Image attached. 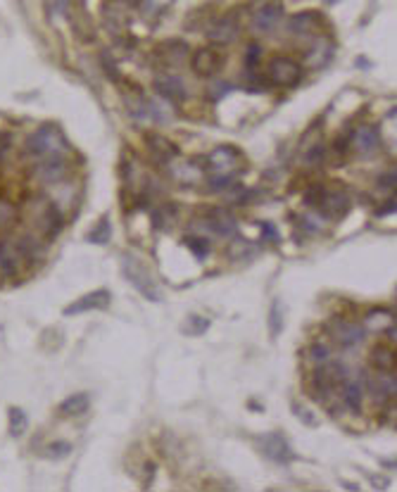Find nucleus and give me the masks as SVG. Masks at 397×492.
Segmentation results:
<instances>
[{"label": "nucleus", "mask_w": 397, "mask_h": 492, "mask_svg": "<svg viewBox=\"0 0 397 492\" xmlns=\"http://www.w3.org/2000/svg\"><path fill=\"white\" fill-rule=\"evenodd\" d=\"M90 406V397L86 393H77V395H69L67 400L60 404V411L67 416H79L84 414L86 409Z\"/></svg>", "instance_id": "393cba45"}, {"label": "nucleus", "mask_w": 397, "mask_h": 492, "mask_svg": "<svg viewBox=\"0 0 397 492\" xmlns=\"http://www.w3.org/2000/svg\"><path fill=\"white\" fill-rule=\"evenodd\" d=\"M238 179V171H229V174H207V186L212 193H222L231 188Z\"/></svg>", "instance_id": "c85d7f7f"}, {"label": "nucleus", "mask_w": 397, "mask_h": 492, "mask_svg": "<svg viewBox=\"0 0 397 492\" xmlns=\"http://www.w3.org/2000/svg\"><path fill=\"white\" fill-rule=\"evenodd\" d=\"M50 3H52V10H55V12H62L64 5H67V0H50Z\"/></svg>", "instance_id": "3c124183"}, {"label": "nucleus", "mask_w": 397, "mask_h": 492, "mask_svg": "<svg viewBox=\"0 0 397 492\" xmlns=\"http://www.w3.org/2000/svg\"><path fill=\"white\" fill-rule=\"evenodd\" d=\"M103 69L107 72V77H110V79H115V81H117V79H119V67H117L115 57L107 55V52L103 55Z\"/></svg>", "instance_id": "37998d69"}, {"label": "nucleus", "mask_w": 397, "mask_h": 492, "mask_svg": "<svg viewBox=\"0 0 397 492\" xmlns=\"http://www.w3.org/2000/svg\"><path fill=\"white\" fill-rule=\"evenodd\" d=\"M69 452H72V445H69V442H52V445L48 447V454H50L52 459L69 457Z\"/></svg>", "instance_id": "a19ab883"}, {"label": "nucleus", "mask_w": 397, "mask_h": 492, "mask_svg": "<svg viewBox=\"0 0 397 492\" xmlns=\"http://www.w3.org/2000/svg\"><path fill=\"white\" fill-rule=\"evenodd\" d=\"M24 431H26V414L19 406H12V409H10V433H12L14 437H19Z\"/></svg>", "instance_id": "e433bc0d"}, {"label": "nucleus", "mask_w": 397, "mask_h": 492, "mask_svg": "<svg viewBox=\"0 0 397 492\" xmlns=\"http://www.w3.org/2000/svg\"><path fill=\"white\" fill-rule=\"evenodd\" d=\"M338 393L342 397V404L350 411H359L364 402V376H345L338 385Z\"/></svg>", "instance_id": "ddd939ff"}, {"label": "nucleus", "mask_w": 397, "mask_h": 492, "mask_svg": "<svg viewBox=\"0 0 397 492\" xmlns=\"http://www.w3.org/2000/svg\"><path fill=\"white\" fill-rule=\"evenodd\" d=\"M176 219H179V210H176V205H159L157 210L153 212V226L157 228V231H171L176 224Z\"/></svg>", "instance_id": "5701e85b"}, {"label": "nucleus", "mask_w": 397, "mask_h": 492, "mask_svg": "<svg viewBox=\"0 0 397 492\" xmlns=\"http://www.w3.org/2000/svg\"><path fill=\"white\" fill-rule=\"evenodd\" d=\"M184 245L197 257V259H205L209 255V243H207V238H202V235H193V233L184 235Z\"/></svg>", "instance_id": "7c9ffc66"}, {"label": "nucleus", "mask_w": 397, "mask_h": 492, "mask_svg": "<svg viewBox=\"0 0 397 492\" xmlns=\"http://www.w3.org/2000/svg\"><path fill=\"white\" fill-rule=\"evenodd\" d=\"M143 141H146V148L150 150V155L157 157L159 164H164V167H167L171 159L179 157V146H176L174 141H169L167 136H162V133H146Z\"/></svg>", "instance_id": "4468645a"}, {"label": "nucleus", "mask_w": 397, "mask_h": 492, "mask_svg": "<svg viewBox=\"0 0 397 492\" xmlns=\"http://www.w3.org/2000/svg\"><path fill=\"white\" fill-rule=\"evenodd\" d=\"M395 390H397V383H395V371L390 373H383V371H376V376L369 378V393L376 402H390L395 400Z\"/></svg>", "instance_id": "a211bd4d"}, {"label": "nucleus", "mask_w": 397, "mask_h": 492, "mask_svg": "<svg viewBox=\"0 0 397 492\" xmlns=\"http://www.w3.org/2000/svg\"><path fill=\"white\" fill-rule=\"evenodd\" d=\"M240 152L233 146H222L214 148L205 157L207 174H229V171H238Z\"/></svg>", "instance_id": "0eeeda50"}, {"label": "nucleus", "mask_w": 397, "mask_h": 492, "mask_svg": "<svg viewBox=\"0 0 397 492\" xmlns=\"http://www.w3.org/2000/svg\"><path fill=\"white\" fill-rule=\"evenodd\" d=\"M110 235H112L110 219H100V222L95 224L93 231L86 235V240H88V243H93V245H105L107 240H110Z\"/></svg>", "instance_id": "2f4dec72"}, {"label": "nucleus", "mask_w": 397, "mask_h": 492, "mask_svg": "<svg viewBox=\"0 0 397 492\" xmlns=\"http://www.w3.org/2000/svg\"><path fill=\"white\" fill-rule=\"evenodd\" d=\"M202 224H205L209 231L222 235V238H231V235L235 233V228H238L233 214L229 210H222V207H207L205 217H202Z\"/></svg>", "instance_id": "9b49d317"}, {"label": "nucleus", "mask_w": 397, "mask_h": 492, "mask_svg": "<svg viewBox=\"0 0 397 492\" xmlns=\"http://www.w3.org/2000/svg\"><path fill=\"white\" fill-rule=\"evenodd\" d=\"M260 57H262V48L257 43H250L248 50H245V67L248 69H255L260 64Z\"/></svg>", "instance_id": "ea45409f"}, {"label": "nucleus", "mask_w": 397, "mask_h": 492, "mask_svg": "<svg viewBox=\"0 0 397 492\" xmlns=\"http://www.w3.org/2000/svg\"><path fill=\"white\" fill-rule=\"evenodd\" d=\"M238 34H240V21H238V12H235V10L233 12H226L224 17H219L207 31L209 41H212L214 46H229V43H233L238 39Z\"/></svg>", "instance_id": "6e6552de"}, {"label": "nucleus", "mask_w": 397, "mask_h": 492, "mask_svg": "<svg viewBox=\"0 0 397 492\" xmlns=\"http://www.w3.org/2000/svg\"><path fill=\"white\" fill-rule=\"evenodd\" d=\"M67 174H69V167H67L64 155H50V157L46 159H39V164H36L34 169V179L46 186L60 184V181L67 179Z\"/></svg>", "instance_id": "423d86ee"}, {"label": "nucleus", "mask_w": 397, "mask_h": 492, "mask_svg": "<svg viewBox=\"0 0 397 492\" xmlns=\"http://www.w3.org/2000/svg\"><path fill=\"white\" fill-rule=\"evenodd\" d=\"M231 90H233V83H229V81H222V79H217L212 86L207 88V95H209V100L212 103H217V100H222L224 95H229Z\"/></svg>", "instance_id": "4c0bfd02"}, {"label": "nucleus", "mask_w": 397, "mask_h": 492, "mask_svg": "<svg viewBox=\"0 0 397 492\" xmlns=\"http://www.w3.org/2000/svg\"><path fill=\"white\" fill-rule=\"evenodd\" d=\"M19 217V210L10 197L0 195V228H10Z\"/></svg>", "instance_id": "cd10ccee"}, {"label": "nucleus", "mask_w": 397, "mask_h": 492, "mask_svg": "<svg viewBox=\"0 0 397 492\" xmlns=\"http://www.w3.org/2000/svg\"><path fill=\"white\" fill-rule=\"evenodd\" d=\"M122 274H124L126 281L131 283L143 297L150 299V302H159V299H162L157 281H155L153 274L146 269V264H143L138 257H133V255L122 257Z\"/></svg>", "instance_id": "f257e3e1"}, {"label": "nucleus", "mask_w": 397, "mask_h": 492, "mask_svg": "<svg viewBox=\"0 0 397 492\" xmlns=\"http://www.w3.org/2000/svg\"><path fill=\"white\" fill-rule=\"evenodd\" d=\"M283 331V312H281V302H273L269 309V335L273 340L278 338V333Z\"/></svg>", "instance_id": "f704fd0d"}, {"label": "nucleus", "mask_w": 397, "mask_h": 492, "mask_svg": "<svg viewBox=\"0 0 397 492\" xmlns=\"http://www.w3.org/2000/svg\"><path fill=\"white\" fill-rule=\"evenodd\" d=\"M207 328H209V321L205 317L191 314V317L184 321V326H181V333H186V335H202Z\"/></svg>", "instance_id": "473e14b6"}, {"label": "nucleus", "mask_w": 397, "mask_h": 492, "mask_svg": "<svg viewBox=\"0 0 397 492\" xmlns=\"http://www.w3.org/2000/svg\"><path fill=\"white\" fill-rule=\"evenodd\" d=\"M162 52H167V57H162V60L179 64L181 57H186V52H188V46L184 41H169L167 46H162Z\"/></svg>", "instance_id": "72a5a7b5"}, {"label": "nucleus", "mask_w": 397, "mask_h": 492, "mask_svg": "<svg viewBox=\"0 0 397 492\" xmlns=\"http://www.w3.org/2000/svg\"><path fill=\"white\" fill-rule=\"evenodd\" d=\"M331 355H333L331 345H326V342H321V340H314L312 345H309V350H307V357H309V362H312L314 366H321V364L331 362Z\"/></svg>", "instance_id": "c756f323"}, {"label": "nucleus", "mask_w": 397, "mask_h": 492, "mask_svg": "<svg viewBox=\"0 0 397 492\" xmlns=\"http://www.w3.org/2000/svg\"><path fill=\"white\" fill-rule=\"evenodd\" d=\"M326 333L329 338L336 342L338 347L342 350H355L364 342L367 338V328L364 324H357L355 319H347V317H333L326 324Z\"/></svg>", "instance_id": "7ed1b4c3"}, {"label": "nucleus", "mask_w": 397, "mask_h": 492, "mask_svg": "<svg viewBox=\"0 0 397 492\" xmlns=\"http://www.w3.org/2000/svg\"><path fill=\"white\" fill-rule=\"evenodd\" d=\"M269 79L262 77V74H255L252 69H248V74H245V81H243V88L245 90H252V93H260V90H267L269 88Z\"/></svg>", "instance_id": "c9c22d12"}, {"label": "nucleus", "mask_w": 397, "mask_h": 492, "mask_svg": "<svg viewBox=\"0 0 397 492\" xmlns=\"http://www.w3.org/2000/svg\"><path fill=\"white\" fill-rule=\"evenodd\" d=\"M21 255L17 250V245H14V240L10 238H0V271H3L5 276H14L19 271L21 266Z\"/></svg>", "instance_id": "aec40b11"}, {"label": "nucleus", "mask_w": 397, "mask_h": 492, "mask_svg": "<svg viewBox=\"0 0 397 492\" xmlns=\"http://www.w3.org/2000/svg\"><path fill=\"white\" fill-rule=\"evenodd\" d=\"M283 17V8L281 3L271 0V3H264L255 14H252V29L260 31V34H269L278 26V21Z\"/></svg>", "instance_id": "dca6fc26"}, {"label": "nucleus", "mask_w": 397, "mask_h": 492, "mask_svg": "<svg viewBox=\"0 0 397 492\" xmlns=\"http://www.w3.org/2000/svg\"><path fill=\"white\" fill-rule=\"evenodd\" d=\"M364 328H374V331H385L390 324H395V314L390 309H374L371 314L364 321Z\"/></svg>", "instance_id": "bb28decb"}, {"label": "nucleus", "mask_w": 397, "mask_h": 492, "mask_svg": "<svg viewBox=\"0 0 397 492\" xmlns=\"http://www.w3.org/2000/svg\"><path fill=\"white\" fill-rule=\"evenodd\" d=\"M257 449L273 464H291L295 459L293 447L288 445V440L281 433H264V435H260L257 437Z\"/></svg>", "instance_id": "39448f33"}, {"label": "nucleus", "mask_w": 397, "mask_h": 492, "mask_svg": "<svg viewBox=\"0 0 397 492\" xmlns=\"http://www.w3.org/2000/svg\"><path fill=\"white\" fill-rule=\"evenodd\" d=\"M331 55H333V43H331L329 39H316V46H314V50L309 52V64H316V67H321V64H326L331 60Z\"/></svg>", "instance_id": "a878e982"}, {"label": "nucleus", "mask_w": 397, "mask_h": 492, "mask_svg": "<svg viewBox=\"0 0 397 492\" xmlns=\"http://www.w3.org/2000/svg\"><path fill=\"white\" fill-rule=\"evenodd\" d=\"M26 155L34 159H46L50 155H64V138L52 124H43L26 138Z\"/></svg>", "instance_id": "f03ea898"}, {"label": "nucleus", "mask_w": 397, "mask_h": 492, "mask_svg": "<svg viewBox=\"0 0 397 492\" xmlns=\"http://www.w3.org/2000/svg\"><path fill=\"white\" fill-rule=\"evenodd\" d=\"M319 210L324 217L329 219H342L347 212H350V195H347L342 188H326L324 195H321Z\"/></svg>", "instance_id": "1a4fd4ad"}, {"label": "nucleus", "mask_w": 397, "mask_h": 492, "mask_svg": "<svg viewBox=\"0 0 397 492\" xmlns=\"http://www.w3.org/2000/svg\"><path fill=\"white\" fill-rule=\"evenodd\" d=\"M369 362L376 371L390 373L395 371V350H390L388 345H376L369 355Z\"/></svg>", "instance_id": "4be33fe9"}, {"label": "nucleus", "mask_w": 397, "mask_h": 492, "mask_svg": "<svg viewBox=\"0 0 397 492\" xmlns=\"http://www.w3.org/2000/svg\"><path fill=\"white\" fill-rule=\"evenodd\" d=\"M155 90L164 100H186V95H188L184 81L179 77H174V74H162V77L155 79Z\"/></svg>", "instance_id": "6ab92c4d"}, {"label": "nucleus", "mask_w": 397, "mask_h": 492, "mask_svg": "<svg viewBox=\"0 0 397 492\" xmlns=\"http://www.w3.org/2000/svg\"><path fill=\"white\" fill-rule=\"evenodd\" d=\"M262 238L264 240H278V231L271 224H262Z\"/></svg>", "instance_id": "09e8293b"}, {"label": "nucleus", "mask_w": 397, "mask_h": 492, "mask_svg": "<svg viewBox=\"0 0 397 492\" xmlns=\"http://www.w3.org/2000/svg\"><path fill=\"white\" fill-rule=\"evenodd\" d=\"M321 24V17L316 12H300L288 19V31L298 36H309Z\"/></svg>", "instance_id": "412c9836"}, {"label": "nucleus", "mask_w": 397, "mask_h": 492, "mask_svg": "<svg viewBox=\"0 0 397 492\" xmlns=\"http://www.w3.org/2000/svg\"><path fill=\"white\" fill-rule=\"evenodd\" d=\"M350 146L357 148L362 155H371L376 152L378 146H380V133H378V126L374 124H362L355 128V133L350 136Z\"/></svg>", "instance_id": "f3484780"}, {"label": "nucleus", "mask_w": 397, "mask_h": 492, "mask_svg": "<svg viewBox=\"0 0 397 492\" xmlns=\"http://www.w3.org/2000/svg\"><path fill=\"white\" fill-rule=\"evenodd\" d=\"M390 212H395V195L390 197V200L385 202L383 207H380V210H378V217H383V214H390Z\"/></svg>", "instance_id": "8fccbe9b"}, {"label": "nucleus", "mask_w": 397, "mask_h": 492, "mask_svg": "<svg viewBox=\"0 0 397 492\" xmlns=\"http://www.w3.org/2000/svg\"><path fill=\"white\" fill-rule=\"evenodd\" d=\"M378 186L383 190H395V171H385V174L378 179Z\"/></svg>", "instance_id": "c03bdc74"}, {"label": "nucleus", "mask_w": 397, "mask_h": 492, "mask_svg": "<svg viewBox=\"0 0 397 492\" xmlns=\"http://www.w3.org/2000/svg\"><path fill=\"white\" fill-rule=\"evenodd\" d=\"M331 3H336V0H331Z\"/></svg>", "instance_id": "603ef678"}, {"label": "nucleus", "mask_w": 397, "mask_h": 492, "mask_svg": "<svg viewBox=\"0 0 397 492\" xmlns=\"http://www.w3.org/2000/svg\"><path fill=\"white\" fill-rule=\"evenodd\" d=\"M267 79L273 86H281V88H293L302 81V64H298L293 57L286 55H276L267 67Z\"/></svg>", "instance_id": "20e7f679"}, {"label": "nucleus", "mask_w": 397, "mask_h": 492, "mask_svg": "<svg viewBox=\"0 0 397 492\" xmlns=\"http://www.w3.org/2000/svg\"><path fill=\"white\" fill-rule=\"evenodd\" d=\"M10 148H12V141H10V136L0 131V159H5V155L10 152Z\"/></svg>", "instance_id": "de8ad7c7"}, {"label": "nucleus", "mask_w": 397, "mask_h": 492, "mask_svg": "<svg viewBox=\"0 0 397 492\" xmlns=\"http://www.w3.org/2000/svg\"><path fill=\"white\" fill-rule=\"evenodd\" d=\"M324 186H312L307 193H304V202H307L309 207H319L321 202V195H324Z\"/></svg>", "instance_id": "79ce46f5"}, {"label": "nucleus", "mask_w": 397, "mask_h": 492, "mask_svg": "<svg viewBox=\"0 0 397 492\" xmlns=\"http://www.w3.org/2000/svg\"><path fill=\"white\" fill-rule=\"evenodd\" d=\"M64 226V214L60 207L55 205V202L46 200L39 212V228L43 233H46V238H57Z\"/></svg>", "instance_id": "2eb2a0df"}, {"label": "nucleus", "mask_w": 397, "mask_h": 492, "mask_svg": "<svg viewBox=\"0 0 397 492\" xmlns=\"http://www.w3.org/2000/svg\"><path fill=\"white\" fill-rule=\"evenodd\" d=\"M14 245H17V250H19V255H21V259L24 262H36L43 255V245L29 233L21 235L19 240H14Z\"/></svg>", "instance_id": "b1692460"}, {"label": "nucleus", "mask_w": 397, "mask_h": 492, "mask_svg": "<svg viewBox=\"0 0 397 492\" xmlns=\"http://www.w3.org/2000/svg\"><path fill=\"white\" fill-rule=\"evenodd\" d=\"M324 159H326V148L321 146V143L312 146L309 152L304 155V164H307V167H319V164H324Z\"/></svg>", "instance_id": "58836bf2"}, {"label": "nucleus", "mask_w": 397, "mask_h": 492, "mask_svg": "<svg viewBox=\"0 0 397 492\" xmlns=\"http://www.w3.org/2000/svg\"><path fill=\"white\" fill-rule=\"evenodd\" d=\"M347 148H350V136H347V133H340V136H338V141L333 143V150H336L338 155H345Z\"/></svg>", "instance_id": "49530a36"}, {"label": "nucleus", "mask_w": 397, "mask_h": 492, "mask_svg": "<svg viewBox=\"0 0 397 492\" xmlns=\"http://www.w3.org/2000/svg\"><path fill=\"white\" fill-rule=\"evenodd\" d=\"M110 291L100 288V291H93L88 295L79 297L77 302H72L69 307H64V317H77V314H84V312H95V309H107L110 307Z\"/></svg>", "instance_id": "f8f14e48"}, {"label": "nucleus", "mask_w": 397, "mask_h": 492, "mask_svg": "<svg viewBox=\"0 0 397 492\" xmlns=\"http://www.w3.org/2000/svg\"><path fill=\"white\" fill-rule=\"evenodd\" d=\"M293 411H295V414H300V416H302V421H304V424H307V426H316L314 414H312V411H307V409H304L302 404H293Z\"/></svg>", "instance_id": "a18cd8bd"}, {"label": "nucleus", "mask_w": 397, "mask_h": 492, "mask_svg": "<svg viewBox=\"0 0 397 492\" xmlns=\"http://www.w3.org/2000/svg\"><path fill=\"white\" fill-rule=\"evenodd\" d=\"M224 67V57L219 50H214V48H202V50H197L195 55L191 57V69L197 74V77H217L219 69Z\"/></svg>", "instance_id": "9d476101"}]
</instances>
